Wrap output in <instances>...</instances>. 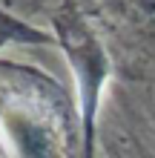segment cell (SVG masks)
Listing matches in <instances>:
<instances>
[{"instance_id":"3957f363","label":"cell","mask_w":155,"mask_h":158,"mask_svg":"<svg viewBox=\"0 0 155 158\" xmlns=\"http://www.w3.org/2000/svg\"><path fill=\"white\" fill-rule=\"evenodd\" d=\"M109 17L129 35L155 43V0H104Z\"/></svg>"},{"instance_id":"7a4b0ae2","label":"cell","mask_w":155,"mask_h":158,"mask_svg":"<svg viewBox=\"0 0 155 158\" xmlns=\"http://www.w3.org/2000/svg\"><path fill=\"white\" fill-rule=\"evenodd\" d=\"M55 38L66 49L72 69L80 86V124H84V152L92 158V132H95V112L101 98V83L106 78V49L101 35L75 6H66L55 15Z\"/></svg>"},{"instance_id":"277c9868","label":"cell","mask_w":155,"mask_h":158,"mask_svg":"<svg viewBox=\"0 0 155 158\" xmlns=\"http://www.w3.org/2000/svg\"><path fill=\"white\" fill-rule=\"evenodd\" d=\"M29 40L49 43L52 38L46 32H40V29L26 26V20H17L9 12H0V46H6V43H29Z\"/></svg>"},{"instance_id":"6da1fadb","label":"cell","mask_w":155,"mask_h":158,"mask_svg":"<svg viewBox=\"0 0 155 158\" xmlns=\"http://www.w3.org/2000/svg\"><path fill=\"white\" fill-rule=\"evenodd\" d=\"M0 155L86 158L72 92L43 66L0 58Z\"/></svg>"}]
</instances>
